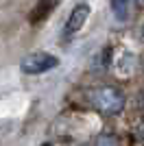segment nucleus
Wrapping results in <instances>:
<instances>
[{
	"instance_id": "obj_1",
	"label": "nucleus",
	"mask_w": 144,
	"mask_h": 146,
	"mask_svg": "<svg viewBox=\"0 0 144 146\" xmlns=\"http://www.w3.org/2000/svg\"><path fill=\"white\" fill-rule=\"evenodd\" d=\"M90 100L98 111L107 113V116H114V113H120L122 107H125V94L114 85H103L96 87L90 94Z\"/></svg>"
},
{
	"instance_id": "obj_2",
	"label": "nucleus",
	"mask_w": 144,
	"mask_h": 146,
	"mask_svg": "<svg viewBox=\"0 0 144 146\" xmlns=\"http://www.w3.org/2000/svg\"><path fill=\"white\" fill-rule=\"evenodd\" d=\"M57 63H59V59L53 57L50 52L35 50V52H29V55L22 57L20 70H22L24 74H44V72H48V70H53Z\"/></svg>"
},
{
	"instance_id": "obj_3",
	"label": "nucleus",
	"mask_w": 144,
	"mask_h": 146,
	"mask_svg": "<svg viewBox=\"0 0 144 146\" xmlns=\"http://www.w3.org/2000/svg\"><path fill=\"white\" fill-rule=\"evenodd\" d=\"M87 18H90V5H85V2L77 5L74 9H72V13H70V18H68L66 26H63V37L70 39L74 33H79V31L83 29V24L87 22Z\"/></svg>"
},
{
	"instance_id": "obj_4",
	"label": "nucleus",
	"mask_w": 144,
	"mask_h": 146,
	"mask_svg": "<svg viewBox=\"0 0 144 146\" xmlns=\"http://www.w3.org/2000/svg\"><path fill=\"white\" fill-rule=\"evenodd\" d=\"M59 2H61V0H37L35 7H33V11H31V15H29L31 24H39V22H44V20L59 7Z\"/></svg>"
},
{
	"instance_id": "obj_5",
	"label": "nucleus",
	"mask_w": 144,
	"mask_h": 146,
	"mask_svg": "<svg viewBox=\"0 0 144 146\" xmlns=\"http://www.w3.org/2000/svg\"><path fill=\"white\" fill-rule=\"evenodd\" d=\"M109 2H111L114 15L120 20V22H125L127 15H129V0H109Z\"/></svg>"
},
{
	"instance_id": "obj_6",
	"label": "nucleus",
	"mask_w": 144,
	"mask_h": 146,
	"mask_svg": "<svg viewBox=\"0 0 144 146\" xmlns=\"http://www.w3.org/2000/svg\"><path fill=\"white\" fill-rule=\"evenodd\" d=\"M96 146H120V140L111 133H105L96 137Z\"/></svg>"
},
{
	"instance_id": "obj_7",
	"label": "nucleus",
	"mask_w": 144,
	"mask_h": 146,
	"mask_svg": "<svg viewBox=\"0 0 144 146\" xmlns=\"http://www.w3.org/2000/svg\"><path fill=\"white\" fill-rule=\"evenodd\" d=\"M138 2V7H144V0H135Z\"/></svg>"
},
{
	"instance_id": "obj_8",
	"label": "nucleus",
	"mask_w": 144,
	"mask_h": 146,
	"mask_svg": "<svg viewBox=\"0 0 144 146\" xmlns=\"http://www.w3.org/2000/svg\"><path fill=\"white\" fill-rule=\"evenodd\" d=\"M142 37H144V26H142Z\"/></svg>"
}]
</instances>
